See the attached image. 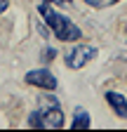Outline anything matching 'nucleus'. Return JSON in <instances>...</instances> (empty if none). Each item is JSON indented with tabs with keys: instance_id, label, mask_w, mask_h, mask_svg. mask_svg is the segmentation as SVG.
Instances as JSON below:
<instances>
[{
	"instance_id": "obj_4",
	"label": "nucleus",
	"mask_w": 127,
	"mask_h": 132,
	"mask_svg": "<svg viewBox=\"0 0 127 132\" xmlns=\"http://www.w3.org/2000/svg\"><path fill=\"white\" fill-rule=\"evenodd\" d=\"M63 125V111L57 106V109H47L45 116H42V127H61Z\"/></svg>"
},
{
	"instance_id": "obj_2",
	"label": "nucleus",
	"mask_w": 127,
	"mask_h": 132,
	"mask_svg": "<svg viewBox=\"0 0 127 132\" xmlns=\"http://www.w3.org/2000/svg\"><path fill=\"white\" fill-rule=\"evenodd\" d=\"M94 57H97V47H92V45H80V47H75L68 52L66 57V66L68 69H83L85 64H89Z\"/></svg>"
},
{
	"instance_id": "obj_5",
	"label": "nucleus",
	"mask_w": 127,
	"mask_h": 132,
	"mask_svg": "<svg viewBox=\"0 0 127 132\" xmlns=\"http://www.w3.org/2000/svg\"><path fill=\"white\" fill-rule=\"evenodd\" d=\"M106 102L111 104V109H113L118 116H122V118H127V99L118 92H108L106 94Z\"/></svg>"
},
{
	"instance_id": "obj_8",
	"label": "nucleus",
	"mask_w": 127,
	"mask_h": 132,
	"mask_svg": "<svg viewBox=\"0 0 127 132\" xmlns=\"http://www.w3.org/2000/svg\"><path fill=\"white\" fill-rule=\"evenodd\" d=\"M28 123L33 125V127H42V116H40V111H33L28 116Z\"/></svg>"
},
{
	"instance_id": "obj_1",
	"label": "nucleus",
	"mask_w": 127,
	"mask_h": 132,
	"mask_svg": "<svg viewBox=\"0 0 127 132\" xmlns=\"http://www.w3.org/2000/svg\"><path fill=\"white\" fill-rule=\"evenodd\" d=\"M38 12L42 14V19L47 21V26H50V28L57 33V38H59V40H63V43H71V40H80L83 31L78 28L73 21H68L66 16H61L59 12H54V10L50 7V3H42V5L38 7Z\"/></svg>"
},
{
	"instance_id": "obj_3",
	"label": "nucleus",
	"mask_w": 127,
	"mask_h": 132,
	"mask_svg": "<svg viewBox=\"0 0 127 132\" xmlns=\"http://www.w3.org/2000/svg\"><path fill=\"white\" fill-rule=\"evenodd\" d=\"M26 82H28V85H38L42 90H54L57 87V78L50 71H45V69H38V71L26 73Z\"/></svg>"
},
{
	"instance_id": "obj_11",
	"label": "nucleus",
	"mask_w": 127,
	"mask_h": 132,
	"mask_svg": "<svg viewBox=\"0 0 127 132\" xmlns=\"http://www.w3.org/2000/svg\"><path fill=\"white\" fill-rule=\"evenodd\" d=\"M7 5H10V0H0V12H5Z\"/></svg>"
},
{
	"instance_id": "obj_9",
	"label": "nucleus",
	"mask_w": 127,
	"mask_h": 132,
	"mask_svg": "<svg viewBox=\"0 0 127 132\" xmlns=\"http://www.w3.org/2000/svg\"><path fill=\"white\" fill-rule=\"evenodd\" d=\"M85 3H89L92 7H108V5L118 3V0H85Z\"/></svg>"
},
{
	"instance_id": "obj_7",
	"label": "nucleus",
	"mask_w": 127,
	"mask_h": 132,
	"mask_svg": "<svg viewBox=\"0 0 127 132\" xmlns=\"http://www.w3.org/2000/svg\"><path fill=\"white\" fill-rule=\"evenodd\" d=\"M38 106H40L42 111H47V109H57L59 102H57L54 97H50V94H40V97H38Z\"/></svg>"
},
{
	"instance_id": "obj_6",
	"label": "nucleus",
	"mask_w": 127,
	"mask_h": 132,
	"mask_svg": "<svg viewBox=\"0 0 127 132\" xmlns=\"http://www.w3.org/2000/svg\"><path fill=\"white\" fill-rule=\"evenodd\" d=\"M89 113L87 111H83V109H78L75 111V116H73V123H71V127L73 130H85V127H89Z\"/></svg>"
},
{
	"instance_id": "obj_10",
	"label": "nucleus",
	"mask_w": 127,
	"mask_h": 132,
	"mask_svg": "<svg viewBox=\"0 0 127 132\" xmlns=\"http://www.w3.org/2000/svg\"><path fill=\"white\" fill-rule=\"evenodd\" d=\"M45 52H47V54H42V59H47V61L54 59V50H45Z\"/></svg>"
}]
</instances>
